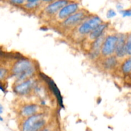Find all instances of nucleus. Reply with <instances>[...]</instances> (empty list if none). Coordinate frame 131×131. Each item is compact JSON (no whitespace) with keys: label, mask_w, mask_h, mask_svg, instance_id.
I'll list each match as a JSON object with an SVG mask.
<instances>
[{"label":"nucleus","mask_w":131,"mask_h":131,"mask_svg":"<svg viewBox=\"0 0 131 131\" xmlns=\"http://www.w3.org/2000/svg\"><path fill=\"white\" fill-rule=\"evenodd\" d=\"M10 74V70L5 67L0 66V81L6 79Z\"/></svg>","instance_id":"nucleus-17"},{"label":"nucleus","mask_w":131,"mask_h":131,"mask_svg":"<svg viewBox=\"0 0 131 131\" xmlns=\"http://www.w3.org/2000/svg\"><path fill=\"white\" fill-rule=\"evenodd\" d=\"M127 33H118L115 55L120 60L127 56L126 51V39Z\"/></svg>","instance_id":"nucleus-12"},{"label":"nucleus","mask_w":131,"mask_h":131,"mask_svg":"<svg viewBox=\"0 0 131 131\" xmlns=\"http://www.w3.org/2000/svg\"><path fill=\"white\" fill-rule=\"evenodd\" d=\"M0 121H1V122L3 121V118L1 117V115H0Z\"/></svg>","instance_id":"nucleus-25"},{"label":"nucleus","mask_w":131,"mask_h":131,"mask_svg":"<svg viewBox=\"0 0 131 131\" xmlns=\"http://www.w3.org/2000/svg\"><path fill=\"white\" fill-rule=\"evenodd\" d=\"M103 22V20L99 15L91 14L70 33L75 39L84 40L96 27Z\"/></svg>","instance_id":"nucleus-3"},{"label":"nucleus","mask_w":131,"mask_h":131,"mask_svg":"<svg viewBox=\"0 0 131 131\" xmlns=\"http://www.w3.org/2000/svg\"><path fill=\"white\" fill-rule=\"evenodd\" d=\"M8 1L12 5L20 6H23L27 2V0H8Z\"/></svg>","instance_id":"nucleus-19"},{"label":"nucleus","mask_w":131,"mask_h":131,"mask_svg":"<svg viewBox=\"0 0 131 131\" xmlns=\"http://www.w3.org/2000/svg\"><path fill=\"white\" fill-rule=\"evenodd\" d=\"M53 1H54V0H41V1H42L43 3H47V4L52 2Z\"/></svg>","instance_id":"nucleus-22"},{"label":"nucleus","mask_w":131,"mask_h":131,"mask_svg":"<svg viewBox=\"0 0 131 131\" xmlns=\"http://www.w3.org/2000/svg\"><path fill=\"white\" fill-rule=\"evenodd\" d=\"M119 13L123 17H131V8L123 9L119 11Z\"/></svg>","instance_id":"nucleus-18"},{"label":"nucleus","mask_w":131,"mask_h":131,"mask_svg":"<svg viewBox=\"0 0 131 131\" xmlns=\"http://www.w3.org/2000/svg\"><path fill=\"white\" fill-rule=\"evenodd\" d=\"M43 111H46V110L42 104L36 102H25L20 106L19 113L21 118L24 119Z\"/></svg>","instance_id":"nucleus-9"},{"label":"nucleus","mask_w":131,"mask_h":131,"mask_svg":"<svg viewBox=\"0 0 131 131\" xmlns=\"http://www.w3.org/2000/svg\"><path fill=\"white\" fill-rule=\"evenodd\" d=\"M50 115L47 111L39 113L22 119L20 131H40L48 125Z\"/></svg>","instance_id":"nucleus-2"},{"label":"nucleus","mask_w":131,"mask_h":131,"mask_svg":"<svg viewBox=\"0 0 131 131\" xmlns=\"http://www.w3.org/2000/svg\"><path fill=\"white\" fill-rule=\"evenodd\" d=\"M3 112V107L2 105L0 104V115L2 114Z\"/></svg>","instance_id":"nucleus-24"},{"label":"nucleus","mask_w":131,"mask_h":131,"mask_svg":"<svg viewBox=\"0 0 131 131\" xmlns=\"http://www.w3.org/2000/svg\"><path fill=\"white\" fill-rule=\"evenodd\" d=\"M126 51L127 56H131V31L127 34Z\"/></svg>","instance_id":"nucleus-16"},{"label":"nucleus","mask_w":131,"mask_h":131,"mask_svg":"<svg viewBox=\"0 0 131 131\" xmlns=\"http://www.w3.org/2000/svg\"><path fill=\"white\" fill-rule=\"evenodd\" d=\"M116 14H117L113 9H110V10H107V13H106V17H107V19H112L116 16Z\"/></svg>","instance_id":"nucleus-20"},{"label":"nucleus","mask_w":131,"mask_h":131,"mask_svg":"<svg viewBox=\"0 0 131 131\" xmlns=\"http://www.w3.org/2000/svg\"><path fill=\"white\" fill-rule=\"evenodd\" d=\"M118 70L123 76H129L131 73V56H127L120 60Z\"/></svg>","instance_id":"nucleus-14"},{"label":"nucleus","mask_w":131,"mask_h":131,"mask_svg":"<svg viewBox=\"0 0 131 131\" xmlns=\"http://www.w3.org/2000/svg\"><path fill=\"white\" fill-rule=\"evenodd\" d=\"M70 0H54L47 4L40 13V16L44 20H53L58 13L64 6L69 3Z\"/></svg>","instance_id":"nucleus-5"},{"label":"nucleus","mask_w":131,"mask_h":131,"mask_svg":"<svg viewBox=\"0 0 131 131\" xmlns=\"http://www.w3.org/2000/svg\"><path fill=\"white\" fill-rule=\"evenodd\" d=\"M109 26H110V24H109L108 23L104 21L103 23L99 24L98 26L96 27L85 39L87 40L89 42V43H90L91 42L94 41L95 40L97 39V38H100L102 36L106 34L107 29L109 28Z\"/></svg>","instance_id":"nucleus-13"},{"label":"nucleus","mask_w":131,"mask_h":131,"mask_svg":"<svg viewBox=\"0 0 131 131\" xmlns=\"http://www.w3.org/2000/svg\"><path fill=\"white\" fill-rule=\"evenodd\" d=\"M118 37V33L106 34L101 47V58L107 57L115 54Z\"/></svg>","instance_id":"nucleus-7"},{"label":"nucleus","mask_w":131,"mask_h":131,"mask_svg":"<svg viewBox=\"0 0 131 131\" xmlns=\"http://www.w3.org/2000/svg\"><path fill=\"white\" fill-rule=\"evenodd\" d=\"M116 8H117V10H118V11H120V10L124 9V7H123L122 5H121L120 3H118L117 5H116Z\"/></svg>","instance_id":"nucleus-21"},{"label":"nucleus","mask_w":131,"mask_h":131,"mask_svg":"<svg viewBox=\"0 0 131 131\" xmlns=\"http://www.w3.org/2000/svg\"><path fill=\"white\" fill-rule=\"evenodd\" d=\"M106 34L95 40L94 41L90 43L88 56H89L91 60H94V61L97 60V61L101 58V47H102V43H103L104 39Z\"/></svg>","instance_id":"nucleus-11"},{"label":"nucleus","mask_w":131,"mask_h":131,"mask_svg":"<svg viewBox=\"0 0 131 131\" xmlns=\"http://www.w3.org/2000/svg\"><path fill=\"white\" fill-rule=\"evenodd\" d=\"M99 60L101 69L107 72H111L118 70L120 63V59L118 58L115 54L107 57L101 58Z\"/></svg>","instance_id":"nucleus-10"},{"label":"nucleus","mask_w":131,"mask_h":131,"mask_svg":"<svg viewBox=\"0 0 131 131\" xmlns=\"http://www.w3.org/2000/svg\"><path fill=\"white\" fill-rule=\"evenodd\" d=\"M37 71V65L33 60L23 58L17 60L13 64L10 74L15 78V83H19L36 77Z\"/></svg>","instance_id":"nucleus-1"},{"label":"nucleus","mask_w":131,"mask_h":131,"mask_svg":"<svg viewBox=\"0 0 131 131\" xmlns=\"http://www.w3.org/2000/svg\"><path fill=\"white\" fill-rule=\"evenodd\" d=\"M80 9L79 3H78L77 1H70L69 3L67 4L60 10V11L58 13V14L52 21L59 24Z\"/></svg>","instance_id":"nucleus-8"},{"label":"nucleus","mask_w":131,"mask_h":131,"mask_svg":"<svg viewBox=\"0 0 131 131\" xmlns=\"http://www.w3.org/2000/svg\"><path fill=\"white\" fill-rule=\"evenodd\" d=\"M128 78H129V79H130V80H131V73H130V74H129V76H128Z\"/></svg>","instance_id":"nucleus-26"},{"label":"nucleus","mask_w":131,"mask_h":131,"mask_svg":"<svg viewBox=\"0 0 131 131\" xmlns=\"http://www.w3.org/2000/svg\"><path fill=\"white\" fill-rule=\"evenodd\" d=\"M40 131H51V129H49V128L48 127H45L44 129H43L42 130H40Z\"/></svg>","instance_id":"nucleus-23"},{"label":"nucleus","mask_w":131,"mask_h":131,"mask_svg":"<svg viewBox=\"0 0 131 131\" xmlns=\"http://www.w3.org/2000/svg\"><path fill=\"white\" fill-rule=\"evenodd\" d=\"M90 14L88 10L85 9H80L62 22L58 24L59 29L63 33H70Z\"/></svg>","instance_id":"nucleus-4"},{"label":"nucleus","mask_w":131,"mask_h":131,"mask_svg":"<svg viewBox=\"0 0 131 131\" xmlns=\"http://www.w3.org/2000/svg\"><path fill=\"white\" fill-rule=\"evenodd\" d=\"M38 83V79L36 77L19 83H15L13 86V91L15 94L20 97L28 96L33 93Z\"/></svg>","instance_id":"nucleus-6"},{"label":"nucleus","mask_w":131,"mask_h":131,"mask_svg":"<svg viewBox=\"0 0 131 131\" xmlns=\"http://www.w3.org/2000/svg\"><path fill=\"white\" fill-rule=\"evenodd\" d=\"M43 3L42 1H35V2H29L27 1L23 6L24 9L28 12H34L40 8L41 5Z\"/></svg>","instance_id":"nucleus-15"}]
</instances>
